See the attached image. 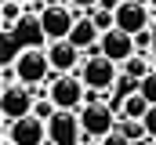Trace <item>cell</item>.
I'll return each mask as SVG.
<instances>
[{
	"mask_svg": "<svg viewBox=\"0 0 156 145\" xmlns=\"http://www.w3.org/2000/svg\"><path fill=\"white\" fill-rule=\"evenodd\" d=\"M47 98L55 102V109L80 112L87 105V83L80 80V72H55V80L47 87Z\"/></svg>",
	"mask_w": 156,
	"mask_h": 145,
	"instance_id": "6da1fadb",
	"label": "cell"
},
{
	"mask_svg": "<svg viewBox=\"0 0 156 145\" xmlns=\"http://www.w3.org/2000/svg\"><path fill=\"white\" fill-rule=\"evenodd\" d=\"M15 72H18V83H26V87H40L47 76H51V58H47V47H22L18 55H15Z\"/></svg>",
	"mask_w": 156,
	"mask_h": 145,
	"instance_id": "7a4b0ae2",
	"label": "cell"
},
{
	"mask_svg": "<svg viewBox=\"0 0 156 145\" xmlns=\"http://www.w3.org/2000/svg\"><path fill=\"white\" fill-rule=\"evenodd\" d=\"M76 72H80V80L87 83V91H113L116 80H120V65L113 58H105L102 51H94L91 58H83Z\"/></svg>",
	"mask_w": 156,
	"mask_h": 145,
	"instance_id": "3957f363",
	"label": "cell"
},
{
	"mask_svg": "<svg viewBox=\"0 0 156 145\" xmlns=\"http://www.w3.org/2000/svg\"><path fill=\"white\" fill-rule=\"evenodd\" d=\"M37 26L47 40H69L73 26H76V15L69 4H47L44 11L37 15Z\"/></svg>",
	"mask_w": 156,
	"mask_h": 145,
	"instance_id": "277c9868",
	"label": "cell"
},
{
	"mask_svg": "<svg viewBox=\"0 0 156 145\" xmlns=\"http://www.w3.org/2000/svg\"><path fill=\"white\" fill-rule=\"evenodd\" d=\"M80 127H83V134L87 138H105V134H113L120 127V112L105 105V102H94V105H83L80 109Z\"/></svg>",
	"mask_w": 156,
	"mask_h": 145,
	"instance_id": "5b68a950",
	"label": "cell"
},
{
	"mask_svg": "<svg viewBox=\"0 0 156 145\" xmlns=\"http://www.w3.org/2000/svg\"><path fill=\"white\" fill-rule=\"evenodd\" d=\"M4 134L11 138V145H44L47 142V120L29 112V116H18L11 123H4Z\"/></svg>",
	"mask_w": 156,
	"mask_h": 145,
	"instance_id": "8992f818",
	"label": "cell"
},
{
	"mask_svg": "<svg viewBox=\"0 0 156 145\" xmlns=\"http://www.w3.org/2000/svg\"><path fill=\"white\" fill-rule=\"evenodd\" d=\"M47 142H55V145H80V142H83L80 112H69V109H55V116L47 120Z\"/></svg>",
	"mask_w": 156,
	"mask_h": 145,
	"instance_id": "52a82bcc",
	"label": "cell"
},
{
	"mask_svg": "<svg viewBox=\"0 0 156 145\" xmlns=\"http://www.w3.org/2000/svg\"><path fill=\"white\" fill-rule=\"evenodd\" d=\"M33 105H37V98H33V87H26V83H11V87L0 91V116H4V123H11L18 116H29Z\"/></svg>",
	"mask_w": 156,
	"mask_h": 145,
	"instance_id": "ba28073f",
	"label": "cell"
},
{
	"mask_svg": "<svg viewBox=\"0 0 156 145\" xmlns=\"http://www.w3.org/2000/svg\"><path fill=\"white\" fill-rule=\"evenodd\" d=\"M149 15H153L149 0H123L116 7V29L134 36V33H142V29H149Z\"/></svg>",
	"mask_w": 156,
	"mask_h": 145,
	"instance_id": "9c48e42d",
	"label": "cell"
},
{
	"mask_svg": "<svg viewBox=\"0 0 156 145\" xmlns=\"http://www.w3.org/2000/svg\"><path fill=\"white\" fill-rule=\"evenodd\" d=\"M98 51H102L105 58H113L116 65H123L127 58L138 55V44H134V36L123 33V29H105V33H102V44H98Z\"/></svg>",
	"mask_w": 156,
	"mask_h": 145,
	"instance_id": "30bf717a",
	"label": "cell"
},
{
	"mask_svg": "<svg viewBox=\"0 0 156 145\" xmlns=\"http://www.w3.org/2000/svg\"><path fill=\"white\" fill-rule=\"evenodd\" d=\"M47 58H51V69L55 72H76L80 47L73 40H51V44H47Z\"/></svg>",
	"mask_w": 156,
	"mask_h": 145,
	"instance_id": "8fae6325",
	"label": "cell"
},
{
	"mask_svg": "<svg viewBox=\"0 0 156 145\" xmlns=\"http://www.w3.org/2000/svg\"><path fill=\"white\" fill-rule=\"evenodd\" d=\"M69 40L76 44L80 51H98V44H102V29H98V26H94V18L87 15V18H76V26H73Z\"/></svg>",
	"mask_w": 156,
	"mask_h": 145,
	"instance_id": "7c38bea8",
	"label": "cell"
},
{
	"mask_svg": "<svg viewBox=\"0 0 156 145\" xmlns=\"http://www.w3.org/2000/svg\"><path fill=\"white\" fill-rule=\"evenodd\" d=\"M145 112H149V98H145L142 91H134V94L120 98V120H142Z\"/></svg>",
	"mask_w": 156,
	"mask_h": 145,
	"instance_id": "4fadbf2b",
	"label": "cell"
},
{
	"mask_svg": "<svg viewBox=\"0 0 156 145\" xmlns=\"http://www.w3.org/2000/svg\"><path fill=\"white\" fill-rule=\"evenodd\" d=\"M123 72H127V76H134V80L142 83V80L153 72V58H149V55H134V58H127V62H123Z\"/></svg>",
	"mask_w": 156,
	"mask_h": 145,
	"instance_id": "5bb4252c",
	"label": "cell"
},
{
	"mask_svg": "<svg viewBox=\"0 0 156 145\" xmlns=\"http://www.w3.org/2000/svg\"><path fill=\"white\" fill-rule=\"evenodd\" d=\"M18 18H22V4H18V0H4V7H0V26H4V33H11Z\"/></svg>",
	"mask_w": 156,
	"mask_h": 145,
	"instance_id": "9a60e30c",
	"label": "cell"
},
{
	"mask_svg": "<svg viewBox=\"0 0 156 145\" xmlns=\"http://www.w3.org/2000/svg\"><path fill=\"white\" fill-rule=\"evenodd\" d=\"M120 131H123V134H127V138H131L134 145L142 142V138H149V134H145V123H142V120H120Z\"/></svg>",
	"mask_w": 156,
	"mask_h": 145,
	"instance_id": "2e32d148",
	"label": "cell"
},
{
	"mask_svg": "<svg viewBox=\"0 0 156 145\" xmlns=\"http://www.w3.org/2000/svg\"><path fill=\"white\" fill-rule=\"evenodd\" d=\"M91 18H94V26H98L102 33H105V29H116V15H113V11H105V7H94V11H91Z\"/></svg>",
	"mask_w": 156,
	"mask_h": 145,
	"instance_id": "e0dca14e",
	"label": "cell"
},
{
	"mask_svg": "<svg viewBox=\"0 0 156 145\" xmlns=\"http://www.w3.org/2000/svg\"><path fill=\"white\" fill-rule=\"evenodd\" d=\"M138 87H142V83H138L134 76H127V72H120V80H116V87H113V91H116L120 98H127V94H134Z\"/></svg>",
	"mask_w": 156,
	"mask_h": 145,
	"instance_id": "ac0fdd59",
	"label": "cell"
},
{
	"mask_svg": "<svg viewBox=\"0 0 156 145\" xmlns=\"http://www.w3.org/2000/svg\"><path fill=\"white\" fill-rule=\"evenodd\" d=\"M138 91H142V94L149 98V105H156V69L149 72L145 80H142V87H138Z\"/></svg>",
	"mask_w": 156,
	"mask_h": 145,
	"instance_id": "d6986e66",
	"label": "cell"
},
{
	"mask_svg": "<svg viewBox=\"0 0 156 145\" xmlns=\"http://www.w3.org/2000/svg\"><path fill=\"white\" fill-rule=\"evenodd\" d=\"M134 44H138V55H149V47H153V33H149V29L134 33Z\"/></svg>",
	"mask_w": 156,
	"mask_h": 145,
	"instance_id": "ffe728a7",
	"label": "cell"
},
{
	"mask_svg": "<svg viewBox=\"0 0 156 145\" xmlns=\"http://www.w3.org/2000/svg\"><path fill=\"white\" fill-rule=\"evenodd\" d=\"M142 123H145V134L156 142V105H149V112L142 116Z\"/></svg>",
	"mask_w": 156,
	"mask_h": 145,
	"instance_id": "44dd1931",
	"label": "cell"
},
{
	"mask_svg": "<svg viewBox=\"0 0 156 145\" xmlns=\"http://www.w3.org/2000/svg\"><path fill=\"white\" fill-rule=\"evenodd\" d=\"M102 145H134V142H131V138H127V134L116 127L113 134H105V138H102Z\"/></svg>",
	"mask_w": 156,
	"mask_h": 145,
	"instance_id": "7402d4cb",
	"label": "cell"
},
{
	"mask_svg": "<svg viewBox=\"0 0 156 145\" xmlns=\"http://www.w3.org/2000/svg\"><path fill=\"white\" fill-rule=\"evenodd\" d=\"M120 4H123V0H98V7H105V11H113V15H116Z\"/></svg>",
	"mask_w": 156,
	"mask_h": 145,
	"instance_id": "603a6c76",
	"label": "cell"
},
{
	"mask_svg": "<svg viewBox=\"0 0 156 145\" xmlns=\"http://www.w3.org/2000/svg\"><path fill=\"white\" fill-rule=\"evenodd\" d=\"M73 7H98V0H69Z\"/></svg>",
	"mask_w": 156,
	"mask_h": 145,
	"instance_id": "cb8c5ba5",
	"label": "cell"
},
{
	"mask_svg": "<svg viewBox=\"0 0 156 145\" xmlns=\"http://www.w3.org/2000/svg\"><path fill=\"white\" fill-rule=\"evenodd\" d=\"M149 7H153V11H156V0H149Z\"/></svg>",
	"mask_w": 156,
	"mask_h": 145,
	"instance_id": "d4e9b609",
	"label": "cell"
},
{
	"mask_svg": "<svg viewBox=\"0 0 156 145\" xmlns=\"http://www.w3.org/2000/svg\"><path fill=\"white\" fill-rule=\"evenodd\" d=\"M44 145H55V142H44Z\"/></svg>",
	"mask_w": 156,
	"mask_h": 145,
	"instance_id": "484cf974",
	"label": "cell"
},
{
	"mask_svg": "<svg viewBox=\"0 0 156 145\" xmlns=\"http://www.w3.org/2000/svg\"><path fill=\"white\" fill-rule=\"evenodd\" d=\"M18 4H26V0H18Z\"/></svg>",
	"mask_w": 156,
	"mask_h": 145,
	"instance_id": "4316f807",
	"label": "cell"
}]
</instances>
